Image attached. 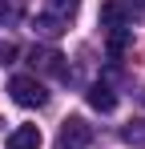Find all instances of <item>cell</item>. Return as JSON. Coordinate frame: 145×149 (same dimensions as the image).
<instances>
[{"label": "cell", "mask_w": 145, "mask_h": 149, "mask_svg": "<svg viewBox=\"0 0 145 149\" xmlns=\"http://www.w3.org/2000/svg\"><path fill=\"white\" fill-rule=\"evenodd\" d=\"M8 93H12V101L24 105V109H45L48 105V89L36 77H12V81H8Z\"/></svg>", "instance_id": "obj_1"}, {"label": "cell", "mask_w": 145, "mask_h": 149, "mask_svg": "<svg viewBox=\"0 0 145 149\" xmlns=\"http://www.w3.org/2000/svg\"><path fill=\"white\" fill-rule=\"evenodd\" d=\"M32 32H36V36H45V40H56V36L65 32V20H61V16H52V12H48V16H36V20H32Z\"/></svg>", "instance_id": "obj_7"}, {"label": "cell", "mask_w": 145, "mask_h": 149, "mask_svg": "<svg viewBox=\"0 0 145 149\" xmlns=\"http://www.w3.org/2000/svg\"><path fill=\"white\" fill-rule=\"evenodd\" d=\"M0 56H4V61H8V56H16V45H12V40H4V45H0Z\"/></svg>", "instance_id": "obj_12"}, {"label": "cell", "mask_w": 145, "mask_h": 149, "mask_svg": "<svg viewBox=\"0 0 145 149\" xmlns=\"http://www.w3.org/2000/svg\"><path fill=\"white\" fill-rule=\"evenodd\" d=\"M20 12H24V0H0V24L20 20Z\"/></svg>", "instance_id": "obj_8"}, {"label": "cell", "mask_w": 145, "mask_h": 149, "mask_svg": "<svg viewBox=\"0 0 145 149\" xmlns=\"http://www.w3.org/2000/svg\"><path fill=\"white\" fill-rule=\"evenodd\" d=\"M121 4L129 8V16H133V12H137V16H145V0H121Z\"/></svg>", "instance_id": "obj_11"}, {"label": "cell", "mask_w": 145, "mask_h": 149, "mask_svg": "<svg viewBox=\"0 0 145 149\" xmlns=\"http://www.w3.org/2000/svg\"><path fill=\"white\" fill-rule=\"evenodd\" d=\"M121 137H125L129 145H145V121H129L121 129Z\"/></svg>", "instance_id": "obj_10"}, {"label": "cell", "mask_w": 145, "mask_h": 149, "mask_svg": "<svg viewBox=\"0 0 145 149\" xmlns=\"http://www.w3.org/2000/svg\"><path fill=\"white\" fill-rule=\"evenodd\" d=\"M141 105H145V93H141Z\"/></svg>", "instance_id": "obj_13"}, {"label": "cell", "mask_w": 145, "mask_h": 149, "mask_svg": "<svg viewBox=\"0 0 145 149\" xmlns=\"http://www.w3.org/2000/svg\"><path fill=\"white\" fill-rule=\"evenodd\" d=\"M28 65H32V73H45V77H69L65 56L52 49V45H32L28 49Z\"/></svg>", "instance_id": "obj_2"}, {"label": "cell", "mask_w": 145, "mask_h": 149, "mask_svg": "<svg viewBox=\"0 0 145 149\" xmlns=\"http://www.w3.org/2000/svg\"><path fill=\"white\" fill-rule=\"evenodd\" d=\"M77 8H81V0H48V12H52V16H61V20H69Z\"/></svg>", "instance_id": "obj_9"}, {"label": "cell", "mask_w": 145, "mask_h": 149, "mask_svg": "<svg viewBox=\"0 0 145 149\" xmlns=\"http://www.w3.org/2000/svg\"><path fill=\"white\" fill-rule=\"evenodd\" d=\"M89 141H93V125L85 121V117H69V121L61 125V141H56L61 149H85Z\"/></svg>", "instance_id": "obj_3"}, {"label": "cell", "mask_w": 145, "mask_h": 149, "mask_svg": "<svg viewBox=\"0 0 145 149\" xmlns=\"http://www.w3.org/2000/svg\"><path fill=\"white\" fill-rule=\"evenodd\" d=\"M8 149H40V129L36 125H20L8 133Z\"/></svg>", "instance_id": "obj_5"}, {"label": "cell", "mask_w": 145, "mask_h": 149, "mask_svg": "<svg viewBox=\"0 0 145 149\" xmlns=\"http://www.w3.org/2000/svg\"><path fill=\"white\" fill-rule=\"evenodd\" d=\"M101 24H105V32L129 28V12H125V4H121V0H105V4H101Z\"/></svg>", "instance_id": "obj_4"}, {"label": "cell", "mask_w": 145, "mask_h": 149, "mask_svg": "<svg viewBox=\"0 0 145 149\" xmlns=\"http://www.w3.org/2000/svg\"><path fill=\"white\" fill-rule=\"evenodd\" d=\"M89 105H93L97 113H113V109H117V93H113L109 85H93V89H89Z\"/></svg>", "instance_id": "obj_6"}]
</instances>
